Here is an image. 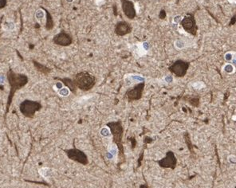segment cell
I'll list each match as a JSON object with an SVG mask.
<instances>
[{"label": "cell", "instance_id": "cell-21", "mask_svg": "<svg viewBox=\"0 0 236 188\" xmlns=\"http://www.w3.org/2000/svg\"><path fill=\"white\" fill-rule=\"evenodd\" d=\"M232 62H233L235 65H236V52H234L233 54V59H232Z\"/></svg>", "mask_w": 236, "mask_h": 188}, {"label": "cell", "instance_id": "cell-8", "mask_svg": "<svg viewBox=\"0 0 236 188\" xmlns=\"http://www.w3.org/2000/svg\"><path fill=\"white\" fill-rule=\"evenodd\" d=\"M117 145L112 143L109 145L108 147V153H107V156H108V159L109 160H113V159H116L117 155Z\"/></svg>", "mask_w": 236, "mask_h": 188}, {"label": "cell", "instance_id": "cell-5", "mask_svg": "<svg viewBox=\"0 0 236 188\" xmlns=\"http://www.w3.org/2000/svg\"><path fill=\"white\" fill-rule=\"evenodd\" d=\"M132 30V27L130 23L126 21H120L116 24V26H115V34L117 36L123 37L131 33Z\"/></svg>", "mask_w": 236, "mask_h": 188}, {"label": "cell", "instance_id": "cell-3", "mask_svg": "<svg viewBox=\"0 0 236 188\" xmlns=\"http://www.w3.org/2000/svg\"><path fill=\"white\" fill-rule=\"evenodd\" d=\"M53 42L58 46H68L73 43V38L70 34L61 31L53 37Z\"/></svg>", "mask_w": 236, "mask_h": 188}, {"label": "cell", "instance_id": "cell-2", "mask_svg": "<svg viewBox=\"0 0 236 188\" xmlns=\"http://www.w3.org/2000/svg\"><path fill=\"white\" fill-rule=\"evenodd\" d=\"M76 84L80 87V89L87 90L91 88L94 84V77L88 73H81L78 74L75 77Z\"/></svg>", "mask_w": 236, "mask_h": 188}, {"label": "cell", "instance_id": "cell-15", "mask_svg": "<svg viewBox=\"0 0 236 188\" xmlns=\"http://www.w3.org/2000/svg\"><path fill=\"white\" fill-rule=\"evenodd\" d=\"M46 17H47V18H46V29L50 30V29L53 28V19L48 12H46Z\"/></svg>", "mask_w": 236, "mask_h": 188}, {"label": "cell", "instance_id": "cell-13", "mask_svg": "<svg viewBox=\"0 0 236 188\" xmlns=\"http://www.w3.org/2000/svg\"><path fill=\"white\" fill-rule=\"evenodd\" d=\"M224 70L226 72L227 74H231L235 72V67H234V66L232 64L227 63L226 65L224 66Z\"/></svg>", "mask_w": 236, "mask_h": 188}, {"label": "cell", "instance_id": "cell-20", "mask_svg": "<svg viewBox=\"0 0 236 188\" xmlns=\"http://www.w3.org/2000/svg\"><path fill=\"white\" fill-rule=\"evenodd\" d=\"M164 81L168 83H170L173 81V77L172 76H167L164 77Z\"/></svg>", "mask_w": 236, "mask_h": 188}, {"label": "cell", "instance_id": "cell-12", "mask_svg": "<svg viewBox=\"0 0 236 188\" xmlns=\"http://www.w3.org/2000/svg\"><path fill=\"white\" fill-rule=\"evenodd\" d=\"M127 77H129V81H131V82H144V78H143L142 77L140 76V75H131V76L128 75Z\"/></svg>", "mask_w": 236, "mask_h": 188}, {"label": "cell", "instance_id": "cell-16", "mask_svg": "<svg viewBox=\"0 0 236 188\" xmlns=\"http://www.w3.org/2000/svg\"><path fill=\"white\" fill-rule=\"evenodd\" d=\"M59 94L62 96V97H67L69 94V89L68 88H61L59 90Z\"/></svg>", "mask_w": 236, "mask_h": 188}, {"label": "cell", "instance_id": "cell-7", "mask_svg": "<svg viewBox=\"0 0 236 188\" xmlns=\"http://www.w3.org/2000/svg\"><path fill=\"white\" fill-rule=\"evenodd\" d=\"M143 86L144 84L141 83L140 85H139L138 86L135 87V89H131L128 93V96L131 98V99H138L141 95V92H142Z\"/></svg>", "mask_w": 236, "mask_h": 188}, {"label": "cell", "instance_id": "cell-4", "mask_svg": "<svg viewBox=\"0 0 236 188\" xmlns=\"http://www.w3.org/2000/svg\"><path fill=\"white\" fill-rule=\"evenodd\" d=\"M121 7L124 15L129 19H133L137 15L135 5L131 0H121Z\"/></svg>", "mask_w": 236, "mask_h": 188}, {"label": "cell", "instance_id": "cell-14", "mask_svg": "<svg viewBox=\"0 0 236 188\" xmlns=\"http://www.w3.org/2000/svg\"><path fill=\"white\" fill-rule=\"evenodd\" d=\"M100 134L103 136V137H108L109 136L111 135V132H110V130L108 127L106 126H104L102 127L100 130Z\"/></svg>", "mask_w": 236, "mask_h": 188}, {"label": "cell", "instance_id": "cell-1", "mask_svg": "<svg viewBox=\"0 0 236 188\" xmlns=\"http://www.w3.org/2000/svg\"><path fill=\"white\" fill-rule=\"evenodd\" d=\"M8 80L10 82L11 90H10V95H14V93L18 89H20V87L23 86L27 82V77L23 74H18L15 73L12 70H10L7 74Z\"/></svg>", "mask_w": 236, "mask_h": 188}, {"label": "cell", "instance_id": "cell-6", "mask_svg": "<svg viewBox=\"0 0 236 188\" xmlns=\"http://www.w3.org/2000/svg\"><path fill=\"white\" fill-rule=\"evenodd\" d=\"M39 107H40V105L38 103L26 101L23 103H22L20 109L23 114L26 115V116H29L31 114H34V112H35L36 110H38Z\"/></svg>", "mask_w": 236, "mask_h": 188}, {"label": "cell", "instance_id": "cell-17", "mask_svg": "<svg viewBox=\"0 0 236 188\" xmlns=\"http://www.w3.org/2000/svg\"><path fill=\"white\" fill-rule=\"evenodd\" d=\"M233 54L234 52H231V51L227 52V53H226L224 54V59H225L227 61H232V59H233Z\"/></svg>", "mask_w": 236, "mask_h": 188}, {"label": "cell", "instance_id": "cell-9", "mask_svg": "<svg viewBox=\"0 0 236 188\" xmlns=\"http://www.w3.org/2000/svg\"><path fill=\"white\" fill-rule=\"evenodd\" d=\"M185 69L184 66L181 64H175V66L172 67V70L175 72V74H179V76H183V74L185 73Z\"/></svg>", "mask_w": 236, "mask_h": 188}, {"label": "cell", "instance_id": "cell-22", "mask_svg": "<svg viewBox=\"0 0 236 188\" xmlns=\"http://www.w3.org/2000/svg\"><path fill=\"white\" fill-rule=\"evenodd\" d=\"M104 3V0H96V3L97 5H102Z\"/></svg>", "mask_w": 236, "mask_h": 188}, {"label": "cell", "instance_id": "cell-19", "mask_svg": "<svg viewBox=\"0 0 236 188\" xmlns=\"http://www.w3.org/2000/svg\"><path fill=\"white\" fill-rule=\"evenodd\" d=\"M203 86V84L202 82H196V83H194V84H193V87L196 88V89H201Z\"/></svg>", "mask_w": 236, "mask_h": 188}, {"label": "cell", "instance_id": "cell-10", "mask_svg": "<svg viewBox=\"0 0 236 188\" xmlns=\"http://www.w3.org/2000/svg\"><path fill=\"white\" fill-rule=\"evenodd\" d=\"M38 172L40 174V176H42L43 178L48 179L50 176L51 174V170L48 168H42L39 169Z\"/></svg>", "mask_w": 236, "mask_h": 188}, {"label": "cell", "instance_id": "cell-18", "mask_svg": "<svg viewBox=\"0 0 236 188\" xmlns=\"http://www.w3.org/2000/svg\"><path fill=\"white\" fill-rule=\"evenodd\" d=\"M183 20V18H182V16L180 15H176L174 17V18H173V23H181V21Z\"/></svg>", "mask_w": 236, "mask_h": 188}, {"label": "cell", "instance_id": "cell-11", "mask_svg": "<svg viewBox=\"0 0 236 188\" xmlns=\"http://www.w3.org/2000/svg\"><path fill=\"white\" fill-rule=\"evenodd\" d=\"M174 46L177 50H183L187 46V44H186V42L183 39H177L174 42Z\"/></svg>", "mask_w": 236, "mask_h": 188}, {"label": "cell", "instance_id": "cell-25", "mask_svg": "<svg viewBox=\"0 0 236 188\" xmlns=\"http://www.w3.org/2000/svg\"><path fill=\"white\" fill-rule=\"evenodd\" d=\"M235 188H236V186H235Z\"/></svg>", "mask_w": 236, "mask_h": 188}, {"label": "cell", "instance_id": "cell-23", "mask_svg": "<svg viewBox=\"0 0 236 188\" xmlns=\"http://www.w3.org/2000/svg\"><path fill=\"white\" fill-rule=\"evenodd\" d=\"M228 2H229V3H233L234 0H228Z\"/></svg>", "mask_w": 236, "mask_h": 188}, {"label": "cell", "instance_id": "cell-24", "mask_svg": "<svg viewBox=\"0 0 236 188\" xmlns=\"http://www.w3.org/2000/svg\"><path fill=\"white\" fill-rule=\"evenodd\" d=\"M233 3H235V4H236V0H234Z\"/></svg>", "mask_w": 236, "mask_h": 188}]
</instances>
